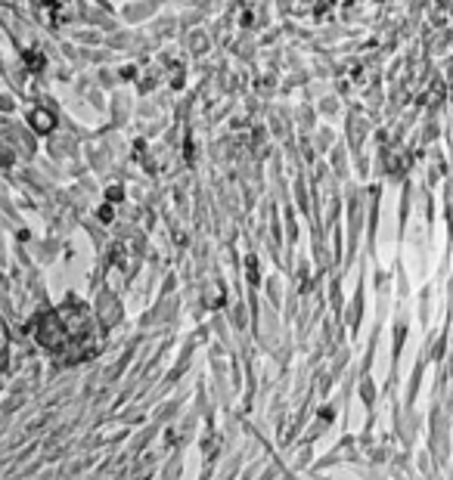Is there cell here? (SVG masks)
Returning a JSON list of instances; mask_svg holds the SVG:
<instances>
[{
	"instance_id": "cell-1",
	"label": "cell",
	"mask_w": 453,
	"mask_h": 480,
	"mask_svg": "<svg viewBox=\"0 0 453 480\" xmlns=\"http://www.w3.org/2000/svg\"><path fill=\"white\" fill-rule=\"evenodd\" d=\"M34 127H37V130H50V127H53V118H44V112H37V115H34Z\"/></svg>"
}]
</instances>
